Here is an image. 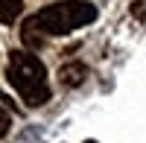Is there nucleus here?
Returning <instances> with one entry per match:
<instances>
[{"mask_svg": "<svg viewBox=\"0 0 146 143\" xmlns=\"http://www.w3.org/2000/svg\"><path fill=\"white\" fill-rule=\"evenodd\" d=\"M9 128H12V117H9L3 108H0V137H6V134H9Z\"/></svg>", "mask_w": 146, "mask_h": 143, "instance_id": "6", "label": "nucleus"}, {"mask_svg": "<svg viewBox=\"0 0 146 143\" xmlns=\"http://www.w3.org/2000/svg\"><path fill=\"white\" fill-rule=\"evenodd\" d=\"M91 21H96V6L85 0H58L38 12V23L47 35H67Z\"/></svg>", "mask_w": 146, "mask_h": 143, "instance_id": "2", "label": "nucleus"}, {"mask_svg": "<svg viewBox=\"0 0 146 143\" xmlns=\"http://www.w3.org/2000/svg\"><path fill=\"white\" fill-rule=\"evenodd\" d=\"M21 41L29 47V50H41L44 41H47V32L41 29V23H38V15H32L23 21V26H21Z\"/></svg>", "mask_w": 146, "mask_h": 143, "instance_id": "3", "label": "nucleus"}, {"mask_svg": "<svg viewBox=\"0 0 146 143\" xmlns=\"http://www.w3.org/2000/svg\"><path fill=\"white\" fill-rule=\"evenodd\" d=\"M85 76H88V67H85L82 62H70V64H62V70H58V79H62L64 88H79Z\"/></svg>", "mask_w": 146, "mask_h": 143, "instance_id": "4", "label": "nucleus"}, {"mask_svg": "<svg viewBox=\"0 0 146 143\" xmlns=\"http://www.w3.org/2000/svg\"><path fill=\"white\" fill-rule=\"evenodd\" d=\"M6 76L12 82V88L21 93V99L29 105V108H38L50 99V85H47V70L44 62L32 53L15 50L9 56V70Z\"/></svg>", "mask_w": 146, "mask_h": 143, "instance_id": "1", "label": "nucleus"}, {"mask_svg": "<svg viewBox=\"0 0 146 143\" xmlns=\"http://www.w3.org/2000/svg\"><path fill=\"white\" fill-rule=\"evenodd\" d=\"M23 12V0H0V23H15Z\"/></svg>", "mask_w": 146, "mask_h": 143, "instance_id": "5", "label": "nucleus"}, {"mask_svg": "<svg viewBox=\"0 0 146 143\" xmlns=\"http://www.w3.org/2000/svg\"><path fill=\"white\" fill-rule=\"evenodd\" d=\"M85 143H96V140H85Z\"/></svg>", "mask_w": 146, "mask_h": 143, "instance_id": "7", "label": "nucleus"}]
</instances>
